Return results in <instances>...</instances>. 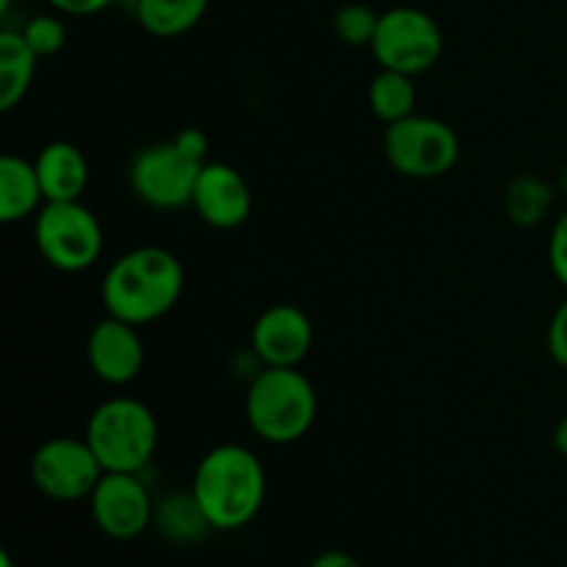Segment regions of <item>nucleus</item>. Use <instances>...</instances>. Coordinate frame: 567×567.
<instances>
[{"label": "nucleus", "instance_id": "obj_31", "mask_svg": "<svg viewBox=\"0 0 567 567\" xmlns=\"http://www.w3.org/2000/svg\"><path fill=\"white\" fill-rule=\"evenodd\" d=\"M9 6H11V0H0V11H9Z\"/></svg>", "mask_w": 567, "mask_h": 567}, {"label": "nucleus", "instance_id": "obj_8", "mask_svg": "<svg viewBox=\"0 0 567 567\" xmlns=\"http://www.w3.org/2000/svg\"><path fill=\"white\" fill-rule=\"evenodd\" d=\"M103 474L86 437H50L31 457L33 487L53 502L89 498Z\"/></svg>", "mask_w": 567, "mask_h": 567}, {"label": "nucleus", "instance_id": "obj_9", "mask_svg": "<svg viewBox=\"0 0 567 567\" xmlns=\"http://www.w3.org/2000/svg\"><path fill=\"white\" fill-rule=\"evenodd\" d=\"M205 164L188 158L172 142L144 147L131 164V186L144 205L155 210H177L192 205L194 186Z\"/></svg>", "mask_w": 567, "mask_h": 567}, {"label": "nucleus", "instance_id": "obj_5", "mask_svg": "<svg viewBox=\"0 0 567 567\" xmlns=\"http://www.w3.org/2000/svg\"><path fill=\"white\" fill-rule=\"evenodd\" d=\"M33 244L44 264L78 275L103 255V227L81 199L44 203L33 219Z\"/></svg>", "mask_w": 567, "mask_h": 567}, {"label": "nucleus", "instance_id": "obj_25", "mask_svg": "<svg viewBox=\"0 0 567 567\" xmlns=\"http://www.w3.org/2000/svg\"><path fill=\"white\" fill-rule=\"evenodd\" d=\"M175 144L197 164H208V136L199 127H186L175 136Z\"/></svg>", "mask_w": 567, "mask_h": 567}, {"label": "nucleus", "instance_id": "obj_24", "mask_svg": "<svg viewBox=\"0 0 567 567\" xmlns=\"http://www.w3.org/2000/svg\"><path fill=\"white\" fill-rule=\"evenodd\" d=\"M548 264L554 277L567 288V210L554 221L551 238H548Z\"/></svg>", "mask_w": 567, "mask_h": 567}, {"label": "nucleus", "instance_id": "obj_19", "mask_svg": "<svg viewBox=\"0 0 567 567\" xmlns=\"http://www.w3.org/2000/svg\"><path fill=\"white\" fill-rule=\"evenodd\" d=\"M415 103H419L415 78L393 70H380L371 78L369 109L371 114H374L377 120L385 122V125H393V122L413 116Z\"/></svg>", "mask_w": 567, "mask_h": 567}, {"label": "nucleus", "instance_id": "obj_12", "mask_svg": "<svg viewBox=\"0 0 567 567\" xmlns=\"http://www.w3.org/2000/svg\"><path fill=\"white\" fill-rule=\"evenodd\" d=\"M86 360L92 374L105 385H131L144 369L142 336L127 321L105 316L89 332Z\"/></svg>", "mask_w": 567, "mask_h": 567}, {"label": "nucleus", "instance_id": "obj_13", "mask_svg": "<svg viewBox=\"0 0 567 567\" xmlns=\"http://www.w3.org/2000/svg\"><path fill=\"white\" fill-rule=\"evenodd\" d=\"M194 210L214 230H236L252 214L249 183L230 164H205L194 186Z\"/></svg>", "mask_w": 567, "mask_h": 567}, {"label": "nucleus", "instance_id": "obj_28", "mask_svg": "<svg viewBox=\"0 0 567 567\" xmlns=\"http://www.w3.org/2000/svg\"><path fill=\"white\" fill-rule=\"evenodd\" d=\"M551 443H554V449H557L559 457L567 460V413L557 421V426H554Z\"/></svg>", "mask_w": 567, "mask_h": 567}, {"label": "nucleus", "instance_id": "obj_17", "mask_svg": "<svg viewBox=\"0 0 567 567\" xmlns=\"http://www.w3.org/2000/svg\"><path fill=\"white\" fill-rule=\"evenodd\" d=\"M210 0H136L133 11L150 37L175 39L203 22Z\"/></svg>", "mask_w": 567, "mask_h": 567}, {"label": "nucleus", "instance_id": "obj_3", "mask_svg": "<svg viewBox=\"0 0 567 567\" xmlns=\"http://www.w3.org/2000/svg\"><path fill=\"white\" fill-rule=\"evenodd\" d=\"M249 430L266 443L288 446L310 432L319 415V396L308 377L299 369L264 365L249 380L244 396Z\"/></svg>", "mask_w": 567, "mask_h": 567}, {"label": "nucleus", "instance_id": "obj_23", "mask_svg": "<svg viewBox=\"0 0 567 567\" xmlns=\"http://www.w3.org/2000/svg\"><path fill=\"white\" fill-rule=\"evenodd\" d=\"M546 349L554 363L567 371V299L554 310L551 324H548L546 332Z\"/></svg>", "mask_w": 567, "mask_h": 567}, {"label": "nucleus", "instance_id": "obj_29", "mask_svg": "<svg viewBox=\"0 0 567 567\" xmlns=\"http://www.w3.org/2000/svg\"><path fill=\"white\" fill-rule=\"evenodd\" d=\"M557 186H559V192L567 194V166H565L563 172H559V183H557Z\"/></svg>", "mask_w": 567, "mask_h": 567}, {"label": "nucleus", "instance_id": "obj_2", "mask_svg": "<svg viewBox=\"0 0 567 567\" xmlns=\"http://www.w3.org/2000/svg\"><path fill=\"white\" fill-rule=\"evenodd\" d=\"M192 493L214 532L244 529L266 502V468L252 449L221 443L197 463Z\"/></svg>", "mask_w": 567, "mask_h": 567}, {"label": "nucleus", "instance_id": "obj_7", "mask_svg": "<svg viewBox=\"0 0 567 567\" xmlns=\"http://www.w3.org/2000/svg\"><path fill=\"white\" fill-rule=\"evenodd\" d=\"M385 158L399 175L413 181H435L449 175L460 161V138L449 122L413 114L385 127Z\"/></svg>", "mask_w": 567, "mask_h": 567}, {"label": "nucleus", "instance_id": "obj_21", "mask_svg": "<svg viewBox=\"0 0 567 567\" xmlns=\"http://www.w3.org/2000/svg\"><path fill=\"white\" fill-rule=\"evenodd\" d=\"M377 22H380V14L365 3H347L332 17V28H336L338 39L343 44H352V48H371Z\"/></svg>", "mask_w": 567, "mask_h": 567}, {"label": "nucleus", "instance_id": "obj_16", "mask_svg": "<svg viewBox=\"0 0 567 567\" xmlns=\"http://www.w3.org/2000/svg\"><path fill=\"white\" fill-rule=\"evenodd\" d=\"M39 55L22 31H0V111H11L28 94Z\"/></svg>", "mask_w": 567, "mask_h": 567}, {"label": "nucleus", "instance_id": "obj_22", "mask_svg": "<svg viewBox=\"0 0 567 567\" xmlns=\"http://www.w3.org/2000/svg\"><path fill=\"white\" fill-rule=\"evenodd\" d=\"M22 37L39 59H48L66 44V25L55 14H37L22 25Z\"/></svg>", "mask_w": 567, "mask_h": 567}, {"label": "nucleus", "instance_id": "obj_18", "mask_svg": "<svg viewBox=\"0 0 567 567\" xmlns=\"http://www.w3.org/2000/svg\"><path fill=\"white\" fill-rule=\"evenodd\" d=\"M153 524L166 540L177 543V546H192V543L203 540L208 532H214L192 491L169 493V496L161 498L155 504Z\"/></svg>", "mask_w": 567, "mask_h": 567}, {"label": "nucleus", "instance_id": "obj_1", "mask_svg": "<svg viewBox=\"0 0 567 567\" xmlns=\"http://www.w3.org/2000/svg\"><path fill=\"white\" fill-rule=\"evenodd\" d=\"M186 271L164 247H136L109 266L100 286L105 316L133 327L158 321L181 302Z\"/></svg>", "mask_w": 567, "mask_h": 567}, {"label": "nucleus", "instance_id": "obj_14", "mask_svg": "<svg viewBox=\"0 0 567 567\" xmlns=\"http://www.w3.org/2000/svg\"><path fill=\"white\" fill-rule=\"evenodd\" d=\"M33 166H37L39 183H42L44 203H70V199H81L86 192L89 161L75 144H44Z\"/></svg>", "mask_w": 567, "mask_h": 567}, {"label": "nucleus", "instance_id": "obj_27", "mask_svg": "<svg viewBox=\"0 0 567 567\" xmlns=\"http://www.w3.org/2000/svg\"><path fill=\"white\" fill-rule=\"evenodd\" d=\"M310 567H363V565H360L352 554L332 548V551H321L319 557L310 563Z\"/></svg>", "mask_w": 567, "mask_h": 567}, {"label": "nucleus", "instance_id": "obj_10", "mask_svg": "<svg viewBox=\"0 0 567 567\" xmlns=\"http://www.w3.org/2000/svg\"><path fill=\"white\" fill-rule=\"evenodd\" d=\"M89 509L111 540H133L153 526L155 502L150 496L142 474H111L105 471L103 480L89 496Z\"/></svg>", "mask_w": 567, "mask_h": 567}, {"label": "nucleus", "instance_id": "obj_26", "mask_svg": "<svg viewBox=\"0 0 567 567\" xmlns=\"http://www.w3.org/2000/svg\"><path fill=\"white\" fill-rule=\"evenodd\" d=\"M53 6L55 14H66V17H92L100 14V11L109 9L111 3L116 0H48Z\"/></svg>", "mask_w": 567, "mask_h": 567}, {"label": "nucleus", "instance_id": "obj_11", "mask_svg": "<svg viewBox=\"0 0 567 567\" xmlns=\"http://www.w3.org/2000/svg\"><path fill=\"white\" fill-rule=\"evenodd\" d=\"M249 349L264 365L299 369L313 349V321L297 305H271L252 324Z\"/></svg>", "mask_w": 567, "mask_h": 567}, {"label": "nucleus", "instance_id": "obj_6", "mask_svg": "<svg viewBox=\"0 0 567 567\" xmlns=\"http://www.w3.org/2000/svg\"><path fill=\"white\" fill-rule=\"evenodd\" d=\"M443 28L432 14L415 6H393L382 11L371 53L382 70L404 72L415 78L430 72L443 55Z\"/></svg>", "mask_w": 567, "mask_h": 567}, {"label": "nucleus", "instance_id": "obj_20", "mask_svg": "<svg viewBox=\"0 0 567 567\" xmlns=\"http://www.w3.org/2000/svg\"><path fill=\"white\" fill-rule=\"evenodd\" d=\"M554 205V186L537 175H520L507 188V214L515 225H537Z\"/></svg>", "mask_w": 567, "mask_h": 567}, {"label": "nucleus", "instance_id": "obj_4", "mask_svg": "<svg viewBox=\"0 0 567 567\" xmlns=\"http://www.w3.org/2000/svg\"><path fill=\"white\" fill-rule=\"evenodd\" d=\"M86 443L103 471L142 474L158 449V419L133 396H111L86 421Z\"/></svg>", "mask_w": 567, "mask_h": 567}, {"label": "nucleus", "instance_id": "obj_30", "mask_svg": "<svg viewBox=\"0 0 567 567\" xmlns=\"http://www.w3.org/2000/svg\"><path fill=\"white\" fill-rule=\"evenodd\" d=\"M0 567H14V563H11L9 551H0Z\"/></svg>", "mask_w": 567, "mask_h": 567}, {"label": "nucleus", "instance_id": "obj_15", "mask_svg": "<svg viewBox=\"0 0 567 567\" xmlns=\"http://www.w3.org/2000/svg\"><path fill=\"white\" fill-rule=\"evenodd\" d=\"M42 203L44 192L33 161L3 155L0 158V221L14 225L28 216H37Z\"/></svg>", "mask_w": 567, "mask_h": 567}]
</instances>
